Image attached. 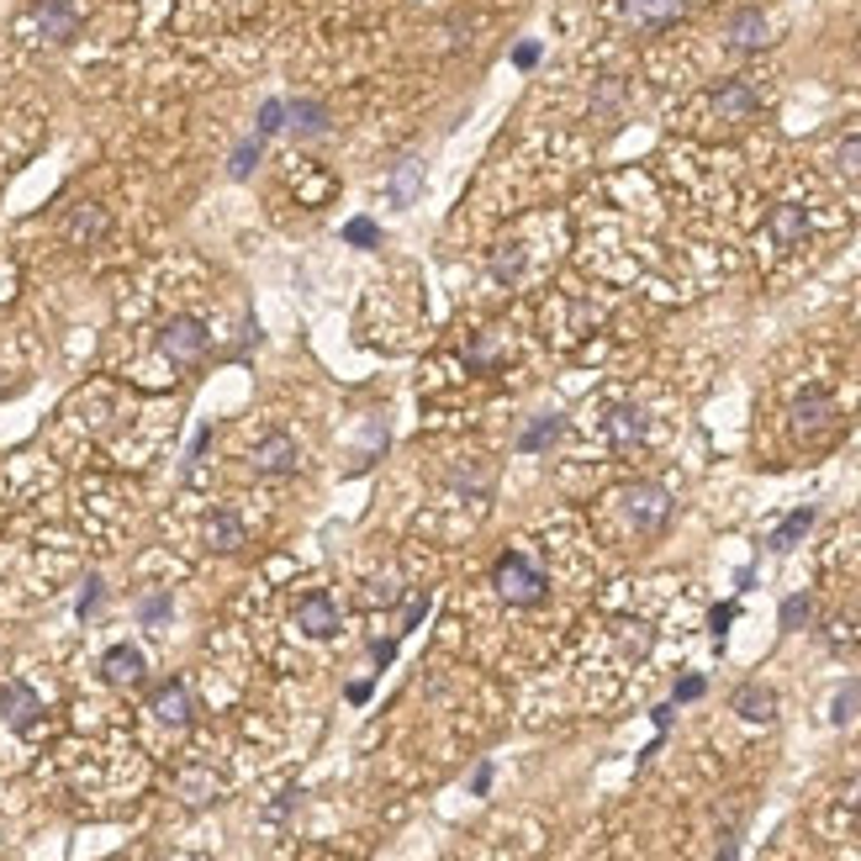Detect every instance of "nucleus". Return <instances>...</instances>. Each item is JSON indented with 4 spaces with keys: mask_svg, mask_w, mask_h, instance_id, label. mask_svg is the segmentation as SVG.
Listing matches in <instances>:
<instances>
[{
    "mask_svg": "<svg viewBox=\"0 0 861 861\" xmlns=\"http://www.w3.org/2000/svg\"><path fill=\"white\" fill-rule=\"evenodd\" d=\"M492 587H497V597H502L507 608H534V603H544V587H550V576L539 571L524 550H507V555H497Z\"/></svg>",
    "mask_w": 861,
    "mask_h": 861,
    "instance_id": "nucleus-1",
    "label": "nucleus"
},
{
    "mask_svg": "<svg viewBox=\"0 0 861 861\" xmlns=\"http://www.w3.org/2000/svg\"><path fill=\"white\" fill-rule=\"evenodd\" d=\"M618 507H624V518L634 524V534H660L671 524V492L656 487V481H629V487L618 492Z\"/></svg>",
    "mask_w": 861,
    "mask_h": 861,
    "instance_id": "nucleus-2",
    "label": "nucleus"
},
{
    "mask_svg": "<svg viewBox=\"0 0 861 861\" xmlns=\"http://www.w3.org/2000/svg\"><path fill=\"white\" fill-rule=\"evenodd\" d=\"M159 349L175 365H191V360H202L206 349H211V333H206L202 318H169L165 329H159Z\"/></svg>",
    "mask_w": 861,
    "mask_h": 861,
    "instance_id": "nucleus-3",
    "label": "nucleus"
},
{
    "mask_svg": "<svg viewBox=\"0 0 861 861\" xmlns=\"http://www.w3.org/2000/svg\"><path fill=\"white\" fill-rule=\"evenodd\" d=\"M756 106H761V95H756V85L750 80H724L714 95H708V112H714V123H750L756 117Z\"/></svg>",
    "mask_w": 861,
    "mask_h": 861,
    "instance_id": "nucleus-4",
    "label": "nucleus"
},
{
    "mask_svg": "<svg viewBox=\"0 0 861 861\" xmlns=\"http://www.w3.org/2000/svg\"><path fill=\"white\" fill-rule=\"evenodd\" d=\"M724 42H730L735 53H756V48H767V42H772V22H767V11H761V5H740V11H730V22H724Z\"/></svg>",
    "mask_w": 861,
    "mask_h": 861,
    "instance_id": "nucleus-5",
    "label": "nucleus"
},
{
    "mask_svg": "<svg viewBox=\"0 0 861 861\" xmlns=\"http://www.w3.org/2000/svg\"><path fill=\"white\" fill-rule=\"evenodd\" d=\"M618 11H624V22H629V27H640V33H660V27L682 22L687 0H618Z\"/></svg>",
    "mask_w": 861,
    "mask_h": 861,
    "instance_id": "nucleus-6",
    "label": "nucleus"
},
{
    "mask_svg": "<svg viewBox=\"0 0 861 861\" xmlns=\"http://www.w3.org/2000/svg\"><path fill=\"white\" fill-rule=\"evenodd\" d=\"M33 27H38L48 42H69L80 33V16H75L69 0H38V5H33Z\"/></svg>",
    "mask_w": 861,
    "mask_h": 861,
    "instance_id": "nucleus-7",
    "label": "nucleus"
},
{
    "mask_svg": "<svg viewBox=\"0 0 861 861\" xmlns=\"http://www.w3.org/2000/svg\"><path fill=\"white\" fill-rule=\"evenodd\" d=\"M38 714H42V703L27 682H5V687H0V719H5L11 730H33Z\"/></svg>",
    "mask_w": 861,
    "mask_h": 861,
    "instance_id": "nucleus-8",
    "label": "nucleus"
},
{
    "mask_svg": "<svg viewBox=\"0 0 861 861\" xmlns=\"http://www.w3.org/2000/svg\"><path fill=\"white\" fill-rule=\"evenodd\" d=\"M101 671H106V682H112V687H132V682H143L149 660H143L138 645H112L106 660H101Z\"/></svg>",
    "mask_w": 861,
    "mask_h": 861,
    "instance_id": "nucleus-9",
    "label": "nucleus"
},
{
    "mask_svg": "<svg viewBox=\"0 0 861 861\" xmlns=\"http://www.w3.org/2000/svg\"><path fill=\"white\" fill-rule=\"evenodd\" d=\"M149 708L159 714V724H191V693H185V682H159L154 697H149Z\"/></svg>",
    "mask_w": 861,
    "mask_h": 861,
    "instance_id": "nucleus-10",
    "label": "nucleus"
},
{
    "mask_svg": "<svg viewBox=\"0 0 861 861\" xmlns=\"http://www.w3.org/2000/svg\"><path fill=\"white\" fill-rule=\"evenodd\" d=\"M830 417H835V402H830V391H820V386L793 402V428H798V434H820Z\"/></svg>",
    "mask_w": 861,
    "mask_h": 861,
    "instance_id": "nucleus-11",
    "label": "nucleus"
},
{
    "mask_svg": "<svg viewBox=\"0 0 861 861\" xmlns=\"http://www.w3.org/2000/svg\"><path fill=\"white\" fill-rule=\"evenodd\" d=\"M254 471H259V476H291V471H296V445H291L286 434H270V439L254 450Z\"/></svg>",
    "mask_w": 861,
    "mask_h": 861,
    "instance_id": "nucleus-12",
    "label": "nucleus"
},
{
    "mask_svg": "<svg viewBox=\"0 0 861 861\" xmlns=\"http://www.w3.org/2000/svg\"><path fill=\"white\" fill-rule=\"evenodd\" d=\"M735 714L750 719V724H772V719H778V693L761 687V682H745L735 693Z\"/></svg>",
    "mask_w": 861,
    "mask_h": 861,
    "instance_id": "nucleus-13",
    "label": "nucleus"
},
{
    "mask_svg": "<svg viewBox=\"0 0 861 861\" xmlns=\"http://www.w3.org/2000/svg\"><path fill=\"white\" fill-rule=\"evenodd\" d=\"M286 127L296 132V138H323V132H329V112H323V101H312V95L286 101Z\"/></svg>",
    "mask_w": 861,
    "mask_h": 861,
    "instance_id": "nucleus-14",
    "label": "nucleus"
},
{
    "mask_svg": "<svg viewBox=\"0 0 861 861\" xmlns=\"http://www.w3.org/2000/svg\"><path fill=\"white\" fill-rule=\"evenodd\" d=\"M296 624H301L307 634L329 640V634H338V608H333L323 592H312V597H301V608H296Z\"/></svg>",
    "mask_w": 861,
    "mask_h": 861,
    "instance_id": "nucleus-15",
    "label": "nucleus"
},
{
    "mask_svg": "<svg viewBox=\"0 0 861 861\" xmlns=\"http://www.w3.org/2000/svg\"><path fill=\"white\" fill-rule=\"evenodd\" d=\"M386 196H391V206L417 202L423 196V159H397L391 180H386Z\"/></svg>",
    "mask_w": 861,
    "mask_h": 861,
    "instance_id": "nucleus-16",
    "label": "nucleus"
},
{
    "mask_svg": "<svg viewBox=\"0 0 861 861\" xmlns=\"http://www.w3.org/2000/svg\"><path fill=\"white\" fill-rule=\"evenodd\" d=\"M804 233H809V217H804V206L782 202L778 211H772V239H778L782 248H793V244H804Z\"/></svg>",
    "mask_w": 861,
    "mask_h": 861,
    "instance_id": "nucleus-17",
    "label": "nucleus"
},
{
    "mask_svg": "<svg viewBox=\"0 0 861 861\" xmlns=\"http://www.w3.org/2000/svg\"><path fill=\"white\" fill-rule=\"evenodd\" d=\"M64 233H69V244H90L95 233H106V211L95 202H85L69 211V222H64Z\"/></svg>",
    "mask_w": 861,
    "mask_h": 861,
    "instance_id": "nucleus-18",
    "label": "nucleus"
},
{
    "mask_svg": "<svg viewBox=\"0 0 861 861\" xmlns=\"http://www.w3.org/2000/svg\"><path fill=\"white\" fill-rule=\"evenodd\" d=\"M206 544H211V550H222V555H228V550H239V544H244V524H239V513H211V518H206Z\"/></svg>",
    "mask_w": 861,
    "mask_h": 861,
    "instance_id": "nucleus-19",
    "label": "nucleus"
},
{
    "mask_svg": "<svg viewBox=\"0 0 861 861\" xmlns=\"http://www.w3.org/2000/svg\"><path fill=\"white\" fill-rule=\"evenodd\" d=\"M608 434H614L618 450H634V445L645 439V412H640V408H618L614 417H608Z\"/></svg>",
    "mask_w": 861,
    "mask_h": 861,
    "instance_id": "nucleus-20",
    "label": "nucleus"
},
{
    "mask_svg": "<svg viewBox=\"0 0 861 861\" xmlns=\"http://www.w3.org/2000/svg\"><path fill=\"white\" fill-rule=\"evenodd\" d=\"M561 434H566V417H539L529 434L518 439V450H529V454H534V450H550V445H555Z\"/></svg>",
    "mask_w": 861,
    "mask_h": 861,
    "instance_id": "nucleus-21",
    "label": "nucleus"
},
{
    "mask_svg": "<svg viewBox=\"0 0 861 861\" xmlns=\"http://www.w3.org/2000/svg\"><path fill=\"white\" fill-rule=\"evenodd\" d=\"M809 524H814V507H798L787 524H782L778 534H772V550H787V544H798L804 534H809Z\"/></svg>",
    "mask_w": 861,
    "mask_h": 861,
    "instance_id": "nucleus-22",
    "label": "nucleus"
},
{
    "mask_svg": "<svg viewBox=\"0 0 861 861\" xmlns=\"http://www.w3.org/2000/svg\"><path fill=\"white\" fill-rule=\"evenodd\" d=\"M835 169H840L846 180H861V132H857V138H840V149H835Z\"/></svg>",
    "mask_w": 861,
    "mask_h": 861,
    "instance_id": "nucleus-23",
    "label": "nucleus"
},
{
    "mask_svg": "<svg viewBox=\"0 0 861 861\" xmlns=\"http://www.w3.org/2000/svg\"><path fill=\"white\" fill-rule=\"evenodd\" d=\"M259 149H265V138H259V132H254V138H248V143H239V154H233V175H239V180H248V175H254V165H259Z\"/></svg>",
    "mask_w": 861,
    "mask_h": 861,
    "instance_id": "nucleus-24",
    "label": "nucleus"
},
{
    "mask_svg": "<svg viewBox=\"0 0 861 861\" xmlns=\"http://www.w3.org/2000/svg\"><path fill=\"white\" fill-rule=\"evenodd\" d=\"M518 270H524V254L507 244V248H497V259H492V275L497 281H518Z\"/></svg>",
    "mask_w": 861,
    "mask_h": 861,
    "instance_id": "nucleus-25",
    "label": "nucleus"
},
{
    "mask_svg": "<svg viewBox=\"0 0 861 861\" xmlns=\"http://www.w3.org/2000/svg\"><path fill=\"white\" fill-rule=\"evenodd\" d=\"M286 127V101H265L259 106V138H270V132H281Z\"/></svg>",
    "mask_w": 861,
    "mask_h": 861,
    "instance_id": "nucleus-26",
    "label": "nucleus"
},
{
    "mask_svg": "<svg viewBox=\"0 0 861 861\" xmlns=\"http://www.w3.org/2000/svg\"><path fill=\"white\" fill-rule=\"evenodd\" d=\"M344 239H349V244L375 248V244H381V228H375V222H365V217H355V222H344Z\"/></svg>",
    "mask_w": 861,
    "mask_h": 861,
    "instance_id": "nucleus-27",
    "label": "nucleus"
},
{
    "mask_svg": "<svg viewBox=\"0 0 861 861\" xmlns=\"http://www.w3.org/2000/svg\"><path fill=\"white\" fill-rule=\"evenodd\" d=\"M857 708H861V682H851L846 693L835 697V714H830V719H835V724H846V719H857Z\"/></svg>",
    "mask_w": 861,
    "mask_h": 861,
    "instance_id": "nucleus-28",
    "label": "nucleus"
},
{
    "mask_svg": "<svg viewBox=\"0 0 861 861\" xmlns=\"http://www.w3.org/2000/svg\"><path fill=\"white\" fill-rule=\"evenodd\" d=\"M180 787H185V804H211V778L206 772H191Z\"/></svg>",
    "mask_w": 861,
    "mask_h": 861,
    "instance_id": "nucleus-29",
    "label": "nucleus"
},
{
    "mask_svg": "<svg viewBox=\"0 0 861 861\" xmlns=\"http://www.w3.org/2000/svg\"><path fill=\"white\" fill-rule=\"evenodd\" d=\"M497 360V344L492 338H481V344H471V349H465V365L471 370H487Z\"/></svg>",
    "mask_w": 861,
    "mask_h": 861,
    "instance_id": "nucleus-30",
    "label": "nucleus"
},
{
    "mask_svg": "<svg viewBox=\"0 0 861 861\" xmlns=\"http://www.w3.org/2000/svg\"><path fill=\"white\" fill-rule=\"evenodd\" d=\"M138 618H143V624H165V618H169V597H165V592H159V597H143Z\"/></svg>",
    "mask_w": 861,
    "mask_h": 861,
    "instance_id": "nucleus-31",
    "label": "nucleus"
},
{
    "mask_svg": "<svg viewBox=\"0 0 861 861\" xmlns=\"http://www.w3.org/2000/svg\"><path fill=\"white\" fill-rule=\"evenodd\" d=\"M782 624H787V629L809 624V597H787V603H782Z\"/></svg>",
    "mask_w": 861,
    "mask_h": 861,
    "instance_id": "nucleus-32",
    "label": "nucleus"
},
{
    "mask_svg": "<svg viewBox=\"0 0 861 861\" xmlns=\"http://www.w3.org/2000/svg\"><path fill=\"white\" fill-rule=\"evenodd\" d=\"M693 697H703V677H682L677 682V703H693Z\"/></svg>",
    "mask_w": 861,
    "mask_h": 861,
    "instance_id": "nucleus-33",
    "label": "nucleus"
},
{
    "mask_svg": "<svg viewBox=\"0 0 861 861\" xmlns=\"http://www.w3.org/2000/svg\"><path fill=\"white\" fill-rule=\"evenodd\" d=\"M513 64H518V69L539 64V42H518V48H513Z\"/></svg>",
    "mask_w": 861,
    "mask_h": 861,
    "instance_id": "nucleus-34",
    "label": "nucleus"
},
{
    "mask_svg": "<svg viewBox=\"0 0 861 861\" xmlns=\"http://www.w3.org/2000/svg\"><path fill=\"white\" fill-rule=\"evenodd\" d=\"M95 603H101V581H95V576H90V581H85V592H80V618L90 614V608H95Z\"/></svg>",
    "mask_w": 861,
    "mask_h": 861,
    "instance_id": "nucleus-35",
    "label": "nucleus"
},
{
    "mask_svg": "<svg viewBox=\"0 0 861 861\" xmlns=\"http://www.w3.org/2000/svg\"><path fill=\"white\" fill-rule=\"evenodd\" d=\"M730 618H735L730 603H724V608H714V634H724V629H730Z\"/></svg>",
    "mask_w": 861,
    "mask_h": 861,
    "instance_id": "nucleus-36",
    "label": "nucleus"
}]
</instances>
